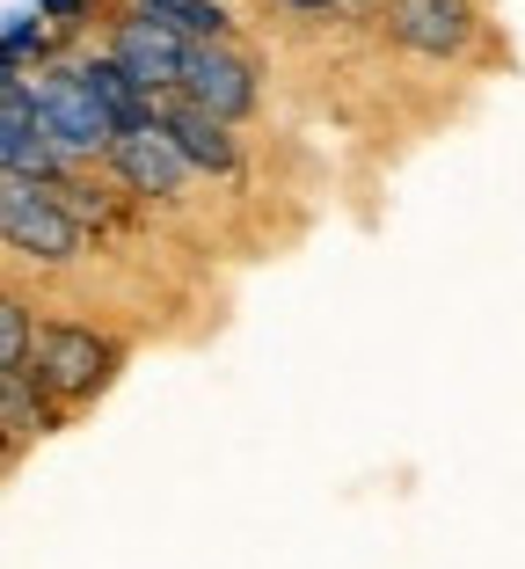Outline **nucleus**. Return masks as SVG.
Returning a JSON list of instances; mask_svg holds the SVG:
<instances>
[{
  "label": "nucleus",
  "instance_id": "f3484780",
  "mask_svg": "<svg viewBox=\"0 0 525 569\" xmlns=\"http://www.w3.org/2000/svg\"><path fill=\"white\" fill-rule=\"evenodd\" d=\"M16 460H22V446H16V438H8V431H0V475L16 468Z\"/></svg>",
  "mask_w": 525,
  "mask_h": 569
},
{
  "label": "nucleus",
  "instance_id": "20e7f679",
  "mask_svg": "<svg viewBox=\"0 0 525 569\" xmlns=\"http://www.w3.org/2000/svg\"><path fill=\"white\" fill-rule=\"evenodd\" d=\"M30 88H37V118H44V132L59 139L73 161H81V168L110 161V147H118V118L95 102V88H88V73H81L73 51H67V59H51V67H37Z\"/></svg>",
  "mask_w": 525,
  "mask_h": 569
},
{
  "label": "nucleus",
  "instance_id": "f8f14e48",
  "mask_svg": "<svg viewBox=\"0 0 525 569\" xmlns=\"http://www.w3.org/2000/svg\"><path fill=\"white\" fill-rule=\"evenodd\" d=\"M67 51H81L59 22H44L37 8H16V16H0V59L16 73H37V67H51V59H67Z\"/></svg>",
  "mask_w": 525,
  "mask_h": 569
},
{
  "label": "nucleus",
  "instance_id": "1a4fd4ad",
  "mask_svg": "<svg viewBox=\"0 0 525 569\" xmlns=\"http://www.w3.org/2000/svg\"><path fill=\"white\" fill-rule=\"evenodd\" d=\"M161 124L175 132V147L190 153V168H198L204 183H241V176H249V139H241V124L212 118L204 102L169 96L161 102Z\"/></svg>",
  "mask_w": 525,
  "mask_h": 569
},
{
  "label": "nucleus",
  "instance_id": "f257e3e1",
  "mask_svg": "<svg viewBox=\"0 0 525 569\" xmlns=\"http://www.w3.org/2000/svg\"><path fill=\"white\" fill-rule=\"evenodd\" d=\"M124 366H132V343H124L118 329H102V321H73V315H44V321H37L30 372L73 409V417L95 409L102 395L118 387Z\"/></svg>",
  "mask_w": 525,
  "mask_h": 569
},
{
  "label": "nucleus",
  "instance_id": "4468645a",
  "mask_svg": "<svg viewBox=\"0 0 525 569\" xmlns=\"http://www.w3.org/2000/svg\"><path fill=\"white\" fill-rule=\"evenodd\" d=\"M37 300L30 292H16V284H0V372L30 366V343H37Z\"/></svg>",
  "mask_w": 525,
  "mask_h": 569
},
{
  "label": "nucleus",
  "instance_id": "39448f33",
  "mask_svg": "<svg viewBox=\"0 0 525 569\" xmlns=\"http://www.w3.org/2000/svg\"><path fill=\"white\" fill-rule=\"evenodd\" d=\"M110 176H118L124 190H132L139 204H147V212H175V204L190 198V190L204 183L198 168H190V153L175 147V132L161 118L153 124H132V132H118V147H110Z\"/></svg>",
  "mask_w": 525,
  "mask_h": 569
},
{
  "label": "nucleus",
  "instance_id": "423d86ee",
  "mask_svg": "<svg viewBox=\"0 0 525 569\" xmlns=\"http://www.w3.org/2000/svg\"><path fill=\"white\" fill-rule=\"evenodd\" d=\"M95 44H102V51H118L124 73H132V81H147L153 96H175V88H183L190 37L169 30V22L153 16V8H139V0H118V8H110V22L95 30Z\"/></svg>",
  "mask_w": 525,
  "mask_h": 569
},
{
  "label": "nucleus",
  "instance_id": "7ed1b4c3",
  "mask_svg": "<svg viewBox=\"0 0 525 569\" xmlns=\"http://www.w3.org/2000/svg\"><path fill=\"white\" fill-rule=\"evenodd\" d=\"M373 30L416 67H475L489 44L482 0H373Z\"/></svg>",
  "mask_w": 525,
  "mask_h": 569
},
{
  "label": "nucleus",
  "instance_id": "9b49d317",
  "mask_svg": "<svg viewBox=\"0 0 525 569\" xmlns=\"http://www.w3.org/2000/svg\"><path fill=\"white\" fill-rule=\"evenodd\" d=\"M73 59H81V73H88V88H95V102L110 110V118H118V132H132V124H153V118H161V102H169V96H153L147 81H132L118 51L81 44Z\"/></svg>",
  "mask_w": 525,
  "mask_h": 569
},
{
  "label": "nucleus",
  "instance_id": "6ab92c4d",
  "mask_svg": "<svg viewBox=\"0 0 525 569\" xmlns=\"http://www.w3.org/2000/svg\"><path fill=\"white\" fill-rule=\"evenodd\" d=\"M351 8H373V0H351Z\"/></svg>",
  "mask_w": 525,
  "mask_h": 569
},
{
  "label": "nucleus",
  "instance_id": "a211bd4d",
  "mask_svg": "<svg viewBox=\"0 0 525 569\" xmlns=\"http://www.w3.org/2000/svg\"><path fill=\"white\" fill-rule=\"evenodd\" d=\"M8 81H16V67H8V59H0V88H8Z\"/></svg>",
  "mask_w": 525,
  "mask_h": 569
},
{
  "label": "nucleus",
  "instance_id": "6e6552de",
  "mask_svg": "<svg viewBox=\"0 0 525 569\" xmlns=\"http://www.w3.org/2000/svg\"><path fill=\"white\" fill-rule=\"evenodd\" d=\"M73 168H81V161H73V153L44 132V118H37V88H30V73H16V81L0 88V176L67 183Z\"/></svg>",
  "mask_w": 525,
  "mask_h": 569
},
{
  "label": "nucleus",
  "instance_id": "9d476101",
  "mask_svg": "<svg viewBox=\"0 0 525 569\" xmlns=\"http://www.w3.org/2000/svg\"><path fill=\"white\" fill-rule=\"evenodd\" d=\"M73 423V409L51 395L44 380H37L30 366H16V372H0V431L16 438L22 452L37 446V438H59Z\"/></svg>",
  "mask_w": 525,
  "mask_h": 569
},
{
  "label": "nucleus",
  "instance_id": "ddd939ff",
  "mask_svg": "<svg viewBox=\"0 0 525 569\" xmlns=\"http://www.w3.org/2000/svg\"><path fill=\"white\" fill-rule=\"evenodd\" d=\"M139 8H153V16L169 22V30H183L190 44H226V37H241L234 0H139Z\"/></svg>",
  "mask_w": 525,
  "mask_h": 569
},
{
  "label": "nucleus",
  "instance_id": "f03ea898",
  "mask_svg": "<svg viewBox=\"0 0 525 569\" xmlns=\"http://www.w3.org/2000/svg\"><path fill=\"white\" fill-rule=\"evenodd\" d=\"M88 219L59 198V183L37 176H0V249L30 270H73L88 256Z\"/></svg>",
  "mask_w": 525,
  "mask_h": 569
},
{
  "label": "nucleus",
  "instance_id": "2eb2a0df",
  "mask_svg": "<svg viewBox=\"0 0 525 569\" xmlns=\"http://www.w3.org/2000/svg\"><path fill=\"white\" fill-rule=\"evenodd\" d=\"M30 8H37L44 22H59V30L81 44L88 30H102V22H110V8H118V0H30Z\"/></svg>",
  "mask_w": 525,
  "mask_h": 569
},
{
  "label": "nucleus",
  "instance_id": "dca6fc26",
  "mask_svg": "<svg viewBox=\"0 0 525 569\" xmlns=\"http://www.w3.org/2000/svg\"><path fill=\"white\" fill-rule=\"evenodd\" d=\"M271 8H277L285 22H336L351 0H271Z\"/></svg>",
  "mask_w": 525,
  "mask_h": 569
},
{
  "label": "nucleus",
  "instance_id": "0eeeda50",
  "mask_svg": "<svg viewBox=\"0 0 525 569\" xmlns=\"http://www.w3.org/2000/svg\"><path fill=\"white\" fill-rule=\"evenodd\" d=\"M175 96L204 102L212 118L249 132L255 110H263V67H255V51L241 44V37H226V44H190V67H183V88H175Z\"/></svg>",
  "mask_w": 525,
  "mask_h": 569
}]
</instances>
